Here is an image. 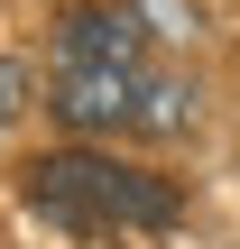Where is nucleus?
Returning <instances> with one entry per match:
<instances>
[{"instance_id":"obj_1","label":"nucleus","mask_w":240,"mask_h":249,"mask_svg":"<svg viewBox=\"0 0 240 249\" xmlns=\"http://www.w3.org/2000/svg\"><path fill=\"white\" fill-rule=\"evenodd\" d=\"M28 203H37L46 222H65V231L176 222V213H185L176 185H157V176H139V166H120V157H92V148H55V157H37V166H28Z\"/></svg>"},{"instance_id":"obj_2","label":"nucleus","mask_w":240,"mask_h":249,"mask_svg":"<svg viewBox=\"0 0 240 249\" xmlns=\"http://www.w3.org/2000/svg\"><path fill=\"white\" fill-rule=\"evenodd\" d=\"M139 46H148L139 0H83V9L55 18V65H65V74H92V65L139 74Z\"/></svg>"},{"instance_id":"obj_3","label":"nucleus","mask_w":240,"mask_h":249,"mask_svg":"<svg viewBox=\"0 0 240 249\" xmlns=\"http://www.w3.org/2000/svg\"><path fill=\"white\" fill-rule=\"evenodd\" d=\"M55 111H65L74 129H120V120H139V74H111V65L55 74Z\"/></svg>"},{"instance_id":"obj_4","label":"nucleus","mask_w":240,"mask_h":249,"mask_svg":"<svg viewBox=\"0 0 240 249\" xmlns=\"http://www.w3.org/2000/svg\"><path fill=\"white\" fill-rule=\"evenodd\" d=\"M139 129H148V139H185V129H194V83H176V74L148 83V74H139Z\"/></svg>"},{"instance_id":"obj_5","label":"nucleus","mask_w":240,"mask_h":249,"mask_svg":"<svg viewBox=\"0 0 240 249\" xmlns=\"http://www.w3.org/2000/svg\"><path fill=\"white\" fill-rule=\"evenodd\" d=\"M139 28L148 37H194V9L185 0H139Z\"/></svg>"},{"instance_id":"obj_6","label":"nucleus","mask_w":240,"mask_h":249,"mask_svg":"<svg viewBox=\"0 0 240 249\" xmlns=\"http://www.w3.org/2000/svg\"><path fill=\"white\" fill-rule=\"evenodd\" d=\"M18 92H28V74H18V65H0V120L18 111Z\"/></svg>"}]
</instances>
